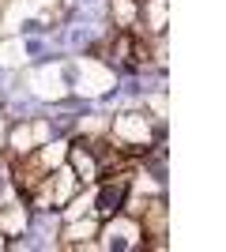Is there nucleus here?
I'll list each match as a JSON object with an SVG mask.
<instances>
[{
    "label": "nucleus",
    "instance_id": "f257e3e1",
    "mask_svg": "<svg viewBox=\"0 0 226 252\" xmlns=\"http://www.w3.org/2000/svg\"><path fill=\"white\" fill-rule=\"evenodd\" d=\"M4 4H8V0H0V8H4Z\"/></svg>",
    "mask_w": 226,
    "mask_h": 252
}]
</instances>
